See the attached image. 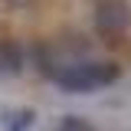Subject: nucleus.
I'll use <instances>...</instances> for the list:
<instances>
[{
  "label": "nucleus",
  "instance_id": "1",
  "mask_svg": "<svg viewBox=\"0 0 131 131\" xmlns=\"http://www.w3.org/2000/svg\"><path fill=\"white\" fill-rule=\"evenodd\" d=\"M115 79H118V66L95 62V59H75L52 75V82L62 85L66 92H92V89H102V85H112Z\"/></svg>",
  "mask_w": 131,
  "mask_h": 131
},
{
  "label": "nucleus",
  "instance_id": "2",
  "mask_svg": "<svg viewBox=\"0 0 131 131\" xmlns=\"http://www.w3.org/2000/svg\"><path fill=\"white\" fill-rule=\"evenodd\" d=\"M131 23V7L125 0H98L95 7V26L105 36H121Z\"/></svg>",
  "mask_w": 131,
  "mask_h": 131
},
{
  "label": "nucleus",
  "instance_id": "3",
  "mask_svg": "<svg viewBox=\"0 0 131 131\" xmlns=\"http://www.w3.org/2000/svg\"><path fill=\"white\" fill-rule=\"evenodd\" d=\"M23 56L16 46H0V72H20Z\"/></svg>",
  "mask_w": 131,
  "mask_h": 131
},
{
  "label": "nucleus",
  "instance_id": "4",
  "mask_svg": "<svg viewBox=\"0 0 131 131\" xmlns=\"http://www.w3.org/2000/svg\"><path fill=\"white\" fill-rule=\"evenodd\" d=\"M3 3H10V7H30L33 0H3Z\"/></svg>",
  "mask_w": 131,
  "mask_h": 131
}]
</instances>
